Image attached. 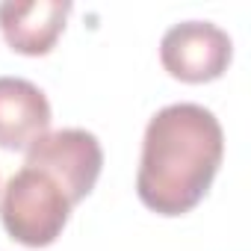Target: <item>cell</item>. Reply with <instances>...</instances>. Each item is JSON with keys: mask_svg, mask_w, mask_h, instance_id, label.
I'll return each instance as SVG.
<instances>
[{"mask_svg": "<svg viewBox=\"0 0 251 251\" xmlns=\"http://www.w3.org/2000/svg\"><path fill=\"white\" fill-rule=\"evenodd\" d=\"M50 130L48 95L24 77H0V148L27 151Z\"/></svg>", "mask_w": 251, "mask_h": 251, "instance_id": "8992f818", "label": "cell"}, {"mask_svg": "<svg viewBox=\"0 0 251 251\" xmlns=\"http://www.w3.org/2000/svg\"><path fill=\"white\" fill-rule=\"evenodd\" d=\"M222 157L219 118L201 103H169L145 127L136 195L157 216H183L210 192Z\"/></svg>", "mask_w": 251, "mask_h": 251, "instance_id": "6da1fadb", "label": "cell"}, {"mask_svg": "<svg viewBox=\"0 0 251 251\" xmlns=\"http://www.w3.org/2000/svg\"><path fill=\"white\" fill-rule=\"evenodd\" d=\"M230 59V36L210 21H180L160 42V62L180 83H213L227 71Z\"/></svg>", "mask_w": 251, "mask_h": 251, "instance_id": "277c9868", "label": "cell"}, {"mask_svg": "<svg viewBox=\"0 0 251 251\" xmlns=\"http://www.w3.org/2000/svg\"><path fill=\"white\" fill-rule=\"evenodd\" d=\"M24 166L45 172L71 204H80L98 183L103 169V151L95 133L83 127L48 130L27 148Z\"/></svg>", "mask_w": 251, "mask_h": 251, "instance_id": "3957f363", "label": "cell"}, {"mask_svg": "<svg viewBox=\"0 0 251 251\" xmlns=\"http://www.w3.org/2000/svg\"><path fill=\"white\" fill-rule=\"evenodd\" d=\"M68 195L39 169L24 166L0 192V222L6 233L27 248L53 245L71 216Z\"/></svg>", "mask_w": 251, "mask_h": 251, "instance_id": "7a4b0ae2", "label": "cell"}, {"mask_svg": "<svg viewBox=\"0 0 251 251\" xmlns=\"http://www.w3.org/2000/svg\"><path fill=\"white\" fill-rule=\"evenodd\" d=\"M68 15V0H27V3L6 0L0 3V33L15 53L45 56L62 36Z\"/></svg>", "mask_w": 251, "mask_h": 251, "instance_id": "5b68a950", "label": "cell"}]
</instances>
